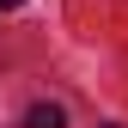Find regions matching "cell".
<instances>
[{
    "label": "cell",
    "mask_w": 128,
    "mask_h": 128,
    "mask_svg": "<svg viewBox=\"0 0 128 128\" xmlns=\"http://www.w3.org/2000/svg\"><path fill=\"white\" fill-rule=\"evenodd\" d=\"M24 128H67V110L61 104H30L24 110Z\"/></svg>",
    "instance_id": "6da1fadb"
},
{
    "label": "cell",
    "mask_w": 128,
    "mask_h": 128,
    "mask_svg": "<svg viewBox=\"0 0 128 128\" xmlns=\"http://www.w3.org/2000/svg\"><path fill=\"white\" fill-rule=\"evenodd\" d=\"M12 6H18V0H0V12H12Z\"/></svg>",
    "instance_id": "7a4b0ae2"
},
{
    "label": "cell",
    "mask_w": 128,
    "mask_h": 128,
    "mask_svg": "<svg viewBox=\"0 0 128 128\" xmlns=\"http://www.w3.org/2000/svg\"><path fill=\"white\" fill-rule=\"evenodd\" d=\"M110 128H116V122H110Z\"/></svg>",
    "instance_id": "3957f363"
}]
</instances>
